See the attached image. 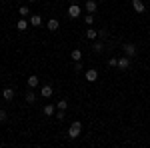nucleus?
<instances>
[{"instance_id": "nucleus-19", "label": "nucleus", "mask_w": 150, "mask_h": 148, "mask_svg": "<svg viewBox=\"0 0 150 148\" xmlns=\"http://www.w3.org/2000/svg\"><path fill=\"white\" fill-rule=\"evenodd\" d=\"M96 36H98L96 30H92V28H88V30H86V38H88V40H96Z\"/></svg>"}, {"instance_id": "nucleus-4", "label": "nucleus", "mask_w": 150, "mask_h": 148, "mask_svg": "<svg viewBox=\"0 0 150 148\" xmlns=\"http://www.w3.org/2000/svg\"><path fill=\"white\" fill-rule=\"evenodd\" d=\"M28 22H30V26H34V28H40V26L44 24V20H42L40 14H30V16H28Z\"/></svg>"}, {"instance_id": "nucleus-1", "label": "nucleus", "mask_w": 150, "mask_h": 148, "mask_svg": "<svg viewBox=\"0 0 150 148\" xmlns=\"http://www.w3.org/2000/svg\"><path fill=\"white\" fill-rule=\"evenodd\" d=\"M80 134H82V122L80 120H74V122L70 124V128H68V138L70 140H76Z\"/></svg>"}, {"instance_id": "nucleus-16", "label": "nucleus", "mask_w": 150, "mask_h": 148, "mask_svg": "<svg viewBox=\"0 0 150 148\" xmlns=\"http://www.w3.org/2000/svg\"><path fill=\"white\" fill-rule=\"evenodd\" d=\"M70 58H72L74 62H78V60H82V50H80V48H74V50L70 52Z\"/></svg>"}, {"instance_id": "nucleus-12", "label": "nucleus", "mask_w": 150, "mask_h": 148, "mask_svg": "<svg viewBox=\"0 0 150 148\" xmlns=\"http://www.w3.org/2000/svg\"><path fill=\"white\" fill-rule=\"evenodd\" d=\"M26 84H28V88L34 90V88H38V84H40V78H38L36 74H32V76H28V82H26Z\"/></svg>"}, {"instance_id": "nucleus-10", "label": "nucleus", "mask_w": 150, "mask_h": 148, "mask_svg": "<svg viewBox=\"0 0 150 148\" xmlns=\"http://www.w3.org/2000/svg\"><path fill=\"white\" fill-rule=\"evenodd\" d=\"M46 28L50 32H56L58 28H60V22H58L56 18H50V20H46Z\"/></svg>"}, {"instance_id": "nucleus-9", "label": "nucleus", "mask_w": 150, "mask_h": 148, "mask_svg": "<svg viewBox=\"0 0 150 148\" xmlns=\"http://www.w3.org/2000/svg\"><path fill=\"white\" fill-rule=\"evenodd\" d=\"M28 26H30V22H28L24 16H20V20L16 22V28H18L20 32H26V30H28Z\"/></svg>"}, {"instance_id": "nucleus-13", "label": "nucleus", "mask_w": 150, "mask_h": 148, "mask_svg": "<svg viewBox=\"0 0 150 148\" xmlns=\"http://www.w3.org/2000/svg\"><path fill=\"white\" fill-rule=\"evenodd\" d=\"M42 112H44V116H48V118H50V116H54V114H56V106H54V104H46Z\"/></svg>"}, {"instance_id": "nucleus-23", "label": "nucleus", "mask_w": 150, "mask_h": 148, "mask_svg": "<svg viewBox=\"0 0 150 148\" xmlns=\"http://www.w3.org/2000/svg\"><path fill=\"white\" fill-rule=\"evenodd\" d=\"M108 66H110V68H116V66H118V58H110V60H108Z\"/></svg>"}, {"instance_id": "nucleus-18", "label": "nucleus", "mask_w": 150, "mask_h": 148, "mask_svg": "<svg viewBox=\"0 0 150 148\" xmlns=\"http://www.w3.org/2000/svg\"><path fill=\"white\" fill-rule=\"evenodd\" d=\"M18 14L26 18V16H30V8H28V6H20V8H18Z\"/></svg>"}, {"instance_id": "nucleus-28", "label": "nucleus", "mask_w": 150, "mask_h": 148, "mask_svg": "<svg viewBox=\"0 0 150 148\" xmlns=\"http://www.w3.org/2000/svg\"><path fill=\"white\" fill-rule=\"evenodd\" d=\"M132 2H136V0H132Z\"/></svg>"}, {"instance_id": "nucleus-3", "label": "nucleus", "mask_w": 150, "mask_h": 148, "mask_svg": "<svg viewBox=\"0 0 150 148\" xmlns=\"http://www.w3.org/2000/svg\"><path fill=\"white\" fill-rule=\"evenodd\" d=\"M122 50H124V56H128V58H134V56H136V52H138L136 46L132 44V42H126V44L122 46Z\"/></svg>"}, {"instance_id": "nucleus-7", "label": "nucleus", "mask_w": 150, "mask_h": 148, "mask_svg": "<svg viewBox=\"0 0 150 148\" xmlns=\"http://www.w3.org/2000/svg\"><path fill=\"white\" fill-rule=\"evenodd\" d=\"M84 76H86V82H96V80H98V70L88 68L86 72H84Z\"/></svg>"}, {"instance_id": "nucleus-21", "label": "nucleus", "mask_w": 150, "mask_h": 148, "mask_svg": "<svg viewBox=\"0 0 150 148\" xmlns=\"http://www.w3.org/2000/svg\"><path fill=\"white\" fill-rule=\"evenodd\" d=\"M6 120H8V114H6V110H0V124H6Z\"/></svg>"}, {"instance_id": "nucleus-14", "label": "nucleus", "mask_w": 150, "mask_h": 148, "mask_svg": "<svg viewBox=\"0 0 150 148\" xmlns=\"http://www.w3.org/2000/svg\"><path fill=\"white\" fill-rule=\"evenodd\" d=\"M132 6H134V12H138V14H142V12L146 10V6H144V2H142V0H136V2H132Z\"/></svg>"}, {"instance_id": "nucleus-15", "label": "nucleus", "mask_w": 150, "mask_h": 148, "mask_svg": "<svg viewBox=\"0 0 150 148\" xmlns=\"http://www.w3.org/2000/svg\"><path fill=\"white\" fill-rule=\"evenodd\" d=\"M24 100H26L28 104H34V102H36V94L32 92V88H30V90H28L26 94H24Z\"/></svg>"}, {"instance_id": "nucleus-6", "label": "nucleus", "mask_w": 150, "mask_h": 148, "mask_svg": "<svg viewBox=\"0 0 150 148\" xmlns=\"http://www.w3.org/2000/svg\"><path fill=\"white\" fill-rule=\"evenodd\" d=\"M14 94H16L14 88H12V86H6V88L2 90V98H4L6 102H12V100H14Z\"/></svg>"}, {"instance_id": "nucleus-24", "label": "nucleus", "mask_w": 150, "mask_h": 148, "mask_svg": "<svg viewBox=\"0 0 150 148\" xmlns=\"http://www.w3.org/2000/svg\"><path fill=\"white\" fill-rule=\"evenodd\" d=\"M98 36H100V38H108V30H106V28H100V30H98Z\"/></svg>"}, {"instance_id": "nucleus-22", "label": "nucleus", "mask_w": 150, "mask_h": 148, "mask_svg": "<svg viewBox=\"0 0 150 148\" xmlns=\"http://www.w3.org/2000/svg\"><path fill=\"white\" fill-rule=\"evenodd\" d=\"M84 22L88 24V26H90V24H94V14H86V16H84Z\"/></svg>"}, {"instance_id": "nucleus-11", "label": "nucleus", "mask_w": 150, "mask_h": 148, "mask_svg": "<svg viewBox=\"0 0 150 148\" xmlns=\"http://www.w3.org/2000/svg\"><path fill=\"white\" fill-rule=\"evenodd\" d=\"M84 8H86V12H88V14H94V12H96V8H98V4H96V0H86Z\"/></svg>"}, {"instance_id": "nucleus-2", "label": "nucleus", "mask_w": 150, "mask_h": 148, "mask_svg": "<svg viewBox=\"0 0 150 148\" xmlns=\"http://www.w3.org/2000/svg\"><path fill=\"white\" fill-rule=\"evenodd\" d=\"M80 14H82V8L76 4V2H70V6H68V18L76 20V18H80Z\"/></svg>"}, {"instance_id": "nucleus-27", "label": "nucleus", "mask_w": 150, "mask_h": 148, "mask_svg": "<svg viewBox=\"0 0 150 148\" xmlns=\"http://www.w3.org/2000/svg\"><path fill=\"white\" fill-rule=\"evenodd\" d=\"M28 2H38V0H28Z\"/></svg>"}, {"instance_id": "nucleus-5", "label": "nucleus", "mask_w": 150, "mask_h": 148, "mask_svg": "<svg viewBox=\"0 0 150 148\" xmlns=\"http://www.w3.org/2000/svg\"><path fill=\"white\" fill-rule=\"evenodd\" d=\"M52 94H54V86H52V84H44V86L40 88V96H42V98H50Z\"/></svg>"}, {"instance_id": "nucleus-20", "label": "nucleus", "mask_w": 150, "mask_h": 148, "mask_svg": "<svg viewBox=\"0 0 150 148\" xmlns=\"http://www.w3.org/2000/svg\"><path fill=\"white\" fill-rule=\"evenodd\" d=\"M92 50H94V52H102V50H104V42L96 40V42H94V46H92Z\"/></svg>"}, {"instance_id": "nucleus-17", "label": "nucleus", "mask_w": 150, "mask_h": 148, "mask_svg": "<svg viewBox=\"0 0 150 148\" xmlns=\"http://www.w3.org/2000/svg\"><path fill=\"white\" fill-rule=\"evenodd\" d=\"M56 108H58V110H66V108H68V100H66V98L58 100V102H56Z\"/></svg>"}, {"instance_id": "nucleus-8", "label": "nucleus", "mask_w": 150, "mask_h": 148, "mask_svg": "<svg viewBox=\"0 0 150 148\" xmlns=\"http://www.w3.org/2000/svg\"><path fill=\"white\" fill-rule=\"evenodd\" d=\"M118 68L120 70H128L130 68V58L128 56H120L118 58Z\"/></svg>"}, {"instance_id": "nucleus-25", "label": "nucleus", "mask_w": 150, "mask_h": 148, "mask_svg": "<svg viewBox=\"0 0 150 148\" xmlns=\"http://www.w3.org/2000/svg\"><path fill=\"white\" fill-rule=\"evenodd\" d=\"M64 118H66V112H64V110H58L56 112V120H64Z\"/></svg>"}, {"instance_id": "nucleus-26", "label": "nucleus", "mask_w": 150, "mask_h": 148, "mask_svg": "<svg viewBox=\"0 0 150 148\" xmlns=\"http://www.w3.org/2000/svg\"><path fill=\"white\" fill-rule=\"evenodd\" d=\"M74 70H76V72H80V70H82V62H80V60L74 62Z\"/></svg>"}]
</instances>
